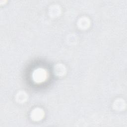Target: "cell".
I'll use <instances>...</instances> for the list:
<instances>
[{"mask_svg": "<svg viewBox=\"0 0 127 127\" xmlns=\"http://www.w3.org/2000/svg\"><path fill=\"white\" fill-rule=\"evenodd\" d=\"M44 116V113L43 111L40 109H36L31 113V118L34 121L41 120Z\"/></svg>", "mask_w": 127, "mask_h": 127, "instance_id": "cell-2", "label": "cell"}, {"mask_svg": "<svg viewBox=\"0 0 127 127\" xmlns=\"http://www.w3.org/2000/svg\"><path fill=\"white\" fill-rule=\"evenodd\" d=\"M47 78V72L42 68H38L34 71L33 74V80L37 83L44 81Z\"/></svg>", "mask_w": 127, "mask_h": 127, "instance_id": "cell-1", "label": "cell"}]
</instances>
